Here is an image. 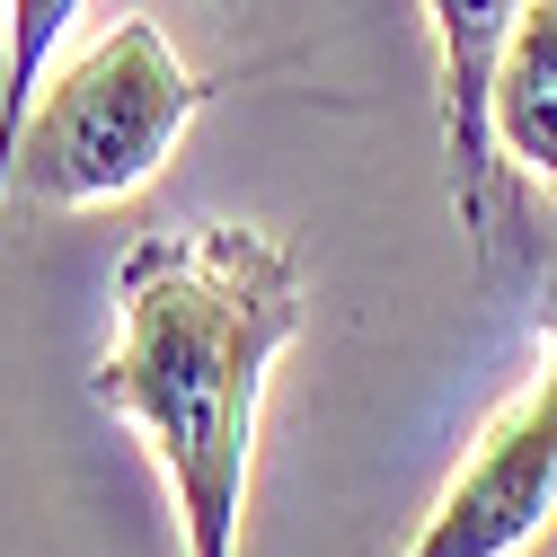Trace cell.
Returning <instances> with one entry per match:
<instances>
[{"mask_svg": "<svg viewBox=\"0 0 557 557\" xmlns=\"http://www.w3.org/2000/svg\"><path fill=\"white\" fill-rule=\"evenodd\" d=\"M301 319L310 301L293 248L239 222L151 231L115 265V345L89 372V398L151 443L186 557H239L265 372Z\"/></svg>", "mask_w": 557, "mask_h": 557, "instance_id": "obj_1", "label": "cell"}, {"mask_svg": "<svg viewBox=\"0 0 557 557\" xmlns=\"http://www.w3.org/2000/svg\"><path fill=\"white\" fill-rule=\"evenodd\" d=\"M203 107H213V81H195L151 18H115L36 89L10 195L36 213H98L143 177H160V160L186 143Z\"/></svg>", "mask_w": 557, "mask_h": 557, "instance_id": "obj_2", "label": "cell"}, {"mask_svg": "<svg viewBox=\"0 0 557 557\" xmlns=\"http://www.w3.org/2000/svg\"><path fill=\"white\" fill-rule=\"evenodd\" d=\"M557 513V363L513 389L398 557H513Z\"/></svg>", "mask_w": 557, "mask_h": 557, "instance_id": "obj_3", "label": "cell"}, {"mask_svg": "<svg viewBox=\"0 0 557 557\" xmlns=\"http://www.w3.org/2000/svg\"><path fill=\"white\" fill-rule=\"evenodd\" d=\"M531 0H425L434 27V62H443V160H451V203L460 231L486 248V169H496V62L513 45Z\"/></svg>", "mask_w": 557, "mask_h": 557, "instance_id": "obj_4", "label": "cell"}, {"mask_svg": "<svg viewBox=\"0 0 557 557\" xmlns=\"http://www.w3.org/2000/svg\"><path fill=\"white\" fill-rule=\"evenodd\" d=\"M486 115H496V151L557 195V0H531L505 62H496V98H486Z\"/></svg>", "mask_w": 557, "mask_h": 557, "instance_id": "obj_5", "label": "cell"}, {"mask_svg": "<svg viewBox=\"0 0 557 557\" xmlns=\"http://www.w3.org/2000/svg\"><path fill=\"white\" fill-rule=\"evenodd\" d=\"M89 10V0H10L0 10V213H10V160H18V133L36 115V89H45V62L53 45L72 36V18Z\"/></svg>", "mask_w": 557, "mask_h": 557, "instance_id": "obj_6", "label": "cell"}, {"mask_svg": "<svg viewBox=\"0 0 557 557\" xmlns=\"http://www.w3.org/2000/svg\"><path fill=\"white\" fill-rule=\"evenodd\" d=\"M540 345H548V363H557V257L540 274Z\"/></svg>", "mask_w": 557, "mask_h": 557, "instance_id": "obj_7", "label": "cell"}, {"mask_svg": "<svg viewBox=\"0 0 557 557\" xmlns=\"http://www.w3.org/2000/svg\"><path fill=\"white\" fill-rule=\"evenodd\" d=\"M0 10H10V0H0Z\"/></svg>", "mask_w": 557, "mask_h": 557, "instance_id": "obj_8", "label": "cell"}]
</instances>
